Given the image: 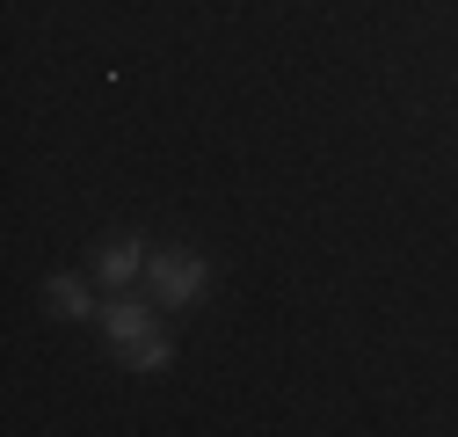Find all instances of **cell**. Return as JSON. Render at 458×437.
I'll use <instances>...</instances> for the list:
<instances>
[{
    "label": "cell",
    "instance_id": "obj_3",
    "mask_svg": "<svg viewBox=\"0 0 458 437\" xmlns=\"http://www.w3.org/2000/svg\"><path fill=\"white\" fill-rule=\"evenodd\" d=\"M102 336L117 343V350H131V343L153 336V313H146L139 299H109V306H102Z\"/></svg>",
    "mask_w": 458,
    "mask_h": 437
},
{
    "label": "cell",
    "instance_id": "obj_4",
    "mask_svg": "<svg viewBox=\"0 0 458 437\" xmlns=\"http://www.w3.org/2000/svg\"><path fill=\"white\" fill-rule=\"evenodd\" d=\"M44 306L59 313V321H88V313H102V306H95V292H88L81 278H51V285H44Z\"/></svg>",
    "mask_w": 458,
    "mask_h": 437
},
{
    "label": "cell",
    "instance_id": "obj_1",
    "mask_svg": "<svg viewBox=\"0 0 458 437\" xmlns=\"http://www.w3.org/2000/svg\"><path fill=\"white\" fill-rule=\"evenodd\" d=\"M146 278H153V299H160V306H197V292L211 285V262L190 255V248H160V255L146 262Z\"/></svg>",
    "mask_w": 458,
    "mask_h": 437
},
{
    "label": "cell",
    "instance_id": "obj_2",
    "mask_svg": "<svg viewBox=\"0 0 458 437\" xmlns=\"http://www.w3.org/2000/svg\"><path fill=\"white\" fill-rule=\"evenodd\" d=\"M146 262H153V255H146V241H139V234H109V241H95V278H102L109 292H124Z\"/></svg>",
    "mask_w": 458,
    "mask_h": 437
},
{
    "label": "cell",
    "instance_id": "obj_5",
    "mask_svg": "<svg viewBox=\"0 0 458 437\" xmlns=\"http://www.w3.org/2000/svg\"><path fill=\"white\" fill-rule=\"evenodd\" d=\"M124 357H131V372H167V364H175V350H167V336H146V343H131Z\"/></svg>",
    "mask_w": 458,
    "mask_h": 437
}]
</instances>
